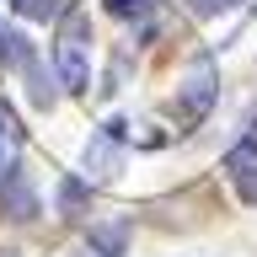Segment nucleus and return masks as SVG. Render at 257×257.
<instances>
[{"mask_svg":"<svg viewBox=\"0 0 257 257\" xmlns=\"http://www.w3.org/2000/svg\"><path fill=\"white\" fill-rule=\"evenodd\" d=\"M112 16H123V22H150L156 16V0H102Z\"/></svg>","mask_w":257,"mask_h":257,"instance_id":"obj_6","label":"nucleus"},{"mask_svg":"<svg viewBox=\"0 0 257 257\" xmlns=\"http://www.w3.org/2000/svg\"><path fill=\"white\" fill-rule=\"evenodd\" d=\"M209 86H214V70H209V59H198L188 75V118H198L209 107Z\"/></svg>","mask_w":257,"mask_h":257,"instance_id":"obj_4","label":"nucleus"},{"mask_svg":"<svg viewBox=\"0 0 257 257\" xmlns=\"http://www.w3.org/2000/svg\"><path fill=\"white\" fill-rule=\"evenodd\" d=\"M118 128L123 123H107V134H96V140L86 145V177L107 182V177L118 172Z\"/></svg>","mask_w":257,"mask_h":257,"instance_id":"obj_2","label":"nucleus"},{"mask_svg":"<svg viewBox=\"0 0 257 257\" xmlns=\"http://www.w3.org/2000/svg\"><path fill=\"white\" fill-rule=\"evenodd\" d=\"M230 172H236V182H241V193L257 204V145H241L236 156H230Z\"/></svg>","mask_w":257,"mask_h":257,"instance_id":"obj_5","label":"nucleus"},{"mask_svg":"<svg viewBox=\"0 0 257 257\" xmlns=\"http://www.w3.org/2000/svg\"><path fill=\"white\" fill-rule=\"evenodd\" d=\"M193 11L198 16H214V11H230V6H236V0H188Z\"/></svg>","mask_w":257,"mask_h":257,"instance_id":"obj_7","label":"nucleus"},{"mask_svg":"<svg viewBox=\"0 0 257 257\" xmlns=\"http://www.w3.org/2000/svg\"><path fill=\"white\" fill-rule=\"evenodd\" d=\"M22 11L27 16H48V11H59V0H22Z\"/></svg>","mask_w":257,"mask_h":257,"instance_id":"obj_8","label":"nucleus"},{"mask_svg":"<svg viewBox=\"0 0 257 257\" xmlns=\"http://www.w3.org/2000/svg\"><path fill=\"white\" fill-rule=\"evenodd\" d=\"M86 54H91V16L70 11L59 38H54V64H59V80L70 91H86V80H91V59Z\"/></svg>","mask_w":257,"mask_h":257,"instance_id":"obj_1","label":"nucleus"},{"mask_svg":"<svg viewBox=\"0 0 257 257\" xmlns=\"http://www.w3.org/2000/svg\"><path fill=\"white\" fill-rule=\"evenodd\" d=\"M16 150H22V128H16L11 107L0 102V177H11V172H16Z\"/></svg>","mask_w":257,"mask_h":257,"instance_id":"obj_3","label":"nucleus"},{"mask_svg":"<svg viewBox=\"0 0 257 257\" xmlns=\"http://www.w3.org/2000/svg\"><path fill=\"white\" fill-rule=\"evenodd\" d=\"M64 257H102L96 246H75V252H64Z\"/></svg>","mask_w":257,"mask_h":257,"instance_id":"obj_9","label":"nucleus"}]
</instances>
